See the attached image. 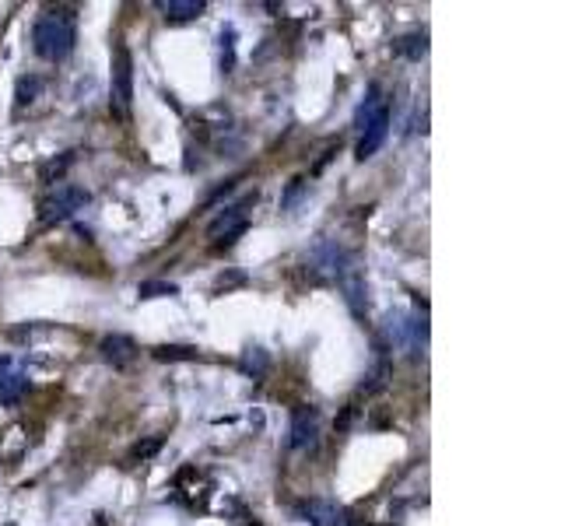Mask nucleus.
<instances>
[{"label": "nucleus", "instance_id": "f257e3e1", "mask_svg": "<svg viewBox=\"0 0 561 526\" xmlns=\"http://www.w3.org/2000/svg\"><path fill=\"white\" fill-rule=\"evenodd\" d=\"M77 42V15L70 8H53L46 11L35 29H32V49L42 60H67Z\"/></svg>", "mask_w": 561, "mask_h": 526}, {"label": "nucleus", "instance_id": "f03ea898", "mask_svg": "<svg viewBox=\"0 0 561 526\" xmlns=\"http://www.w3.org/2000/svg\"><path fill=\"white\" fill-rule=\"evenodd\" d=\"M88 200H91V197H88V190L63 183V186H56L53 193H46V197L39 200V225H42V228L60 225V221L74 218V214H77V211H81Z\"/></svg>", "mask_w": 561, "mask_h": 526}, {"label": "nucleus", "instance_id": "7ed1b4c3", "mask_svg": "<svg viewBox=\"0 0 561 526\" xmlns=\"http://www.w3.org/2000/svg\"><path fill=\"white\" fill-rule=\"evenodd\" d=\"M253 204H256V193L242 197L239 204H232V207H225L218 218H211V225H207V239H214L218 246H235V242L246 235V228H249L246 211H249Z\"/></svg>", "mask_w": 561, "mask_h": 526}, {"label": "nucleus", "instance_id": "20e7f679", "mask_svg": "<svg viewBox=\"0 0 561 526\" xmlns=\"http://www.w3.org/2000/svg\"><path fill=\"white\" fill-rule=\"evenodd\" d=\"M113 106L120 116H127L134 106V56L123 42L116 46V56H113Z\"/></svg>", "mask_w": 561, "mask_h": 526}, {"label": "nucleus", "instance_id": "39448f33", "mask_svg": "<svg viewBox=\"0 0 561 526\" xmlns=\"http://www.w3.org/2000/svg\"><path fill=\"white\" fill-rule=\"evenodd\" d=\"M337 285H340L344 302H347V309L354 312V319H365V312H368V285H365V278H361V267H358L354 256H351L347 267L340 271Z\"/></svg>", "mask_w": 561, "mask_h": 526}, {"label": "nucleus", "instance_id": "423d86ee", "mask_svg": "<svg viewBox=\"0 0 561 526\" xmlns=\"http://www.w3.org/2000/svg\"><path fill=\"white\" fill-rule=\"evenodd\" d=\"M386 134H390V106L383 102L376 113H372V120L361 127V141H358V148H354V158H358V161L372 158V154L383 148Z\"/></svg>", "mask_w": 561, "mask_h": 526}, {"label": "nucleus", "instance_id": "0eeeda50", "mask_svg": "<svg viewBox=\"0 0 561 526\" xmlns=\"http://www.w3.org/2000/svg\"><path fill=\"white\" fill-rule=\"evenodd\" d=\"M316 435H319V414L313 407H295L292 428H288V446L309 449V446H316Z\"/></svg>", "mask_w": 561, "mask_h": 526}, {"label": "nucleus", "instance_id": "6e6552de", "mask_svg": "<svg viewBox=\"0 0 561 526\" xmlns=\"http://www.w3.org/2000/svg\"><path fill=\"white\" fill-rule=\"evenodd\" d=\"M99 351H102V358H106L113 369H127V365L137 358V344H134V337H127V333H109V337H102Z\"/></svg>", "mask_w": 561, "mask_h": 526}, {"label": "nucleus", "instance_id": "1a4fd4ad", "mask_svg": "<svg viewBox=\"0 0 561 526\" xmlns=\"http://www.w3.org/2000/svg\"><path fill=\"white\" fill-rule=\"evenodd\" d=\"M204 0H161L158 4V11L165 15V22H193V18H200L204 15Z\"/></svg>", "mask_w": 561, "mask_h": 526}, {"label": "nucleus", "instance_id": "9d476101", "mask_svg": "<svg viewBox=\"0 0 561 526\" xmlns=\"http://www.w3.org/2000/svg\"><path fill=\"white\" fill-rule=\"evenodd\" d=\"M309 519H313V526H347V512L337 509V505L326 502V498L309 502Z\"/></svg>", "mask_w": 561, "mask_h": 526}, {"label": "nucleus", "instance_id": "9b49d317", "mask_svg": "<svg viewBox=\"0 0 561 526\" xmlns=\"http://www.w3.org/2000/svg\"><path fill=\"white\" fill-rule=\"evenodd\" d=\"M151 358L155 362H197L200 347H193V344H158V347H151Z\"/></svg>", "mask_w": 561, "mask_h": 526}, {"label": "nucleus", "instance_id": "f8f14e48", "mask_svg": "<svg viewBox=\"0 0 561 526\" xmlns=\"http://www.w3.org/2000/svg\"><path fill=\"white\" fill-rule=\"evenodd\" d=\"M29 390V379L22 372H0V404L4 407H15Z\"/></svg>", "mask_w": 561, "mask_h": 526}, {"label": "nucleus", "instance_id": "ddd939ff", "mask_svg": "<svg viewBox=\"0 0 561 526\" xmlns=\"http://www.w3.org/2000/svg\"><path fill=\"white\" fill-rule=\"evenodd\" d=\"M42 88H46V81H42L39 74H25V77H18V84H15V106H18V109L32 106V102L42 95Z\"/></svg>", "mask_w": 561, "mask_h": 526}, {"label": "nucleus", "instance_id": "4468645a", "mask_svg": "<svg viewBox=\"0 0 561 526\" xmlns=\"http://www.w3.org/2000/svg\"><path fill=\"white\" fill-rule=\"evenodd\" d=\"M393 53L397 56H407V60H421L428 53V32H407L393 42Z\"/></svg>", "mask_w": 561, "mask_h": 526}, {"label": "nucleus", "instance_id": "2eb2a0df", "mask_svg": "<svg viewBox=\"0 0 561 526\" xmlns=\"http://www.w3.org/2000/svg\"><path fill=\"white\" fill-rule=\"evenodd\" d=\"M239 369H242V376L260 379V376L270 369V355H267L263 347H246V351H242V358H239Z\"/></svg>", "mask_w": 561, "mask_h": 526}, {"label": "nucleus", "instance_id": "dca6fc26", "mask_svg": "<svg viewBox=\"0 0 561 526\" xmlns=\"http://www.w3.org/2000/svg\"><path fill=\"white\" fill-rule=\"evenodd\" d=\"M70 165H74V151H63L60 158L42 161V165H39V183H46V186L60 183V180H63V172H67Z\"/></svg>", "mask_w": 561, "mask_h": 526}, {"label": "nucleus", "instance_id": "f3484780", "mask_svg": "<svg viewBox=\"0 0 561 526\" xmlns=\"http://www.w3.org/2000/svg\"><path fill=\"white\" fill-rule=\"evenodd\" d=\"M383 92H379V84H368V95L361 99V106H358V113H354V127L361 130L368 120H372V113H376L379 106H383V99H379Z\"/></svg>", "mask_w": 561, "mask_h": 526}, {"label": "nucleus", "instance_id": "a211bd4d", "mask_svg": "<svg viewBox=\"0 0 561 526\" xmlns=\"http://www.w3.org/2000/svg\"><path fill=\"white\" fill-rule=\"evenodd\" d=\"M137 295L141 298H175L179 295V285H172V281H141L137 285Z\"/></svg>", "mask_w": 561, "mask_h": 526}, {"label": "nucleus", "instance_id": "6ab92c4d", "mask_svg": "<svg viewBox=\"0 0 561 526\" xmlns=\"http://www.w3.org/2000/svg\"><path fill=\"white\" fill-rule=\"evenodd\" d=\"M235 67V29L228 25L225 32H221V70L228 74Z\"/></svg>", "mask_w": 561, "mask_h": 526}, {"label": "nucleus", "instance_id": "aec40b11", "mask_svg": "<svg viewBox=\"0 0 561 526\" xmlns=\"http://www.w3.org/2000/svg\"><path fill=\"white\" fill-rule=\"evenodd\" d=\"M306 193V180H292L288 183V190H285V197H280V207H285V211H292L295 207V200Z\"/></svg>", "mask_w": 561, "mask_h": 526}, {"label": "nucleus", "instance_id": "412c9836", "mask_svg": "<svg viewBox=\"0 0 561 526\" xmlns=\"http://www.w3.org/2000/svg\"><path fill=\"white\" fill-rule=\"evenodd\" d=\"M158 449H161V435L148 438V443H137V446H134V460H148V456H155Z\"/></svg>", "mask_w": 561, "mask_h": 526}, {"label": "nucleus", "instance_id": "4be33fe9", "mask_svg": "<svg viewBox=\"0 0 561 526\" xmlns=\"http://www.w3.org/2000/svg\"><path fill=\"white\" fill-rule=\"evenodd\" d=\"M232 285H246V274H239V271H232V274H218V281H214V292H221V288H232Z\"/></svg>", "mask_w": 561, "mask_h": 526}, {"label": "nucleus", "instance_id": "5701e85b", "mask_svg": "<svg viewBox=\"0 0 561 526\" xmlns=\"http://www.w3.org/2000/svg\"><path fill=\"white\" fill-rule=\"evenodd\" d=\"M354 411H358V407H354V404H347V407H344V414L337 417V428H347V424H351V417H354Z\"/></svg>", "mask_w": 561, "mask_h": 526}]
</instances>
